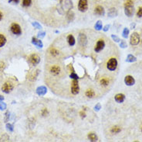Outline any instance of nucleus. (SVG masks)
I'll return each mask as SVG.
<instances>
[{"label":"nucleus","mask_w":142,"mask_h":142,"mask_svg":"<svg viewBox=\"0 0 142 142\" xmlns=\"http://www.w3.org/2000/svg\"><path fill=\"white\" fill-rule=\"evenodd\" d=\"M124 12L127 16H132L134 14V5L133 2L130 0H127L125 2V6H124Z\"/></svg>","instance_id":"nucleus-1"},{"label":"nucleus","mask_w":142,"mask_h":142,"mask_svg":"<svg viewBox=\"0 0 142 142\" xmlns=\"http://www.w3.org/2000/svg\"><path fill=\"white\" fill-rule=\"evenodd\" d=\"M106 67H107V68L110 71H114V70H116L117 67H118V61H117L115 58L110 59L109 61H108V62H107Z\"/></svg>","instance_id":"nucleus-2"},{"label":"nucleus","mask_w":142,"mask_h":142,"mask_svg":"<svg viewBox=\"0 0 142 142\" xmlns=\"http://www.w3.org/2000/svg\"><path fill=\"white\" fill-rule=\"evenodd\" d=\"M78 8L80 12H86L88 9V3L87 0H80Z\"/></svg>","instance_id":"nucleus-3"},{"label":"nucleus","mask_w":142,"mask_h":142,"mask_svg":"<svg viewBox=\"0 0 142 142\" xmlns=\"http://www.w3.org/2000/svg\"><path fill=\"white\" fill-rule=\"evenodd\" d=\"M71 92L73 95H77L80 92V88H79V85H78V81L77 80H74L72 81V86H71Z\"/></svg>","instance_id":"nucleus-4"},{"label":"nucleus","mask_w":142,"mask_h":142,"mask_svg":"<svg viewBox=\"0 0 142 142\" xmlns=\"http://www.w3.org/2000/svg\"><path fill=\"white\" fill-rule=\"evenodd\" d=\"M11 31L13 34L16 35H19L22 33V30H21L20 26L17 23H13L11 26Z\"/></svg>","instance_id":"nucleus-5"},{"label":"nucleus","mask_w":142,"mask_h":142,"mask_svg":"<svg viewBox=\"0 0 142 142\" xmlns=\"http://www.w3.org/2000/svg\"><path fill=\"white\" fill-rule=\"evenodd\" d=\"M2 89L3 92H4V93H9L13 89V86H12V84L11 82L7 81V82H6L4 85H3V86L2 87Z\"/></svg>","instance_id":"nucleus-6"},{"label":"nucleus","mask_w":142,"mask_h":142,"mask_svg":"<svg viewBox=\"0 0 142 142\" xmlns=\"http://www.w3.org/2000/svg\"><path fill=\"white\" fill-rule=\"evenodd\" d=\"M140 42V37L137 33H134L130 37V44L131 45H137Z\"/></svg>","instance_id":"nucleus-7"},{"label":"nucleus","mask_w":142,"mask_h":142,"mask_svg":"<svg viewBox=\"0 0 142 142\" xmlns=\"http://www.w3.org/2000/svg\"><path fill=\"white\" fill-rule=\"evenodd\" d=\"M29 59H30V62L33 65H38L40 61V58L37 54H31Z\"/></svg>","instance_id":"nucleus-8"},{"label":"nucleus","mask_w":142,"mask_h":142,"mask_svg":"<svg viewBox=\"0 0 142 142\" xmlns=\"http://www.w3.org/2000/svg\"><path fill=\"white\" fill-rule=\"evenodd\" d=\"M78 42L81 46H86L87 43V38L84 34H80L78 37Z\"/></svg>","instance_id":"nucleus-9"},{"label":"nucleus","mask_w":142,"mask_h":142,"mask_svg":"<svg viewBox=\"0 0 142 142\" xmlns=\"http://www.w3.org/2000/svg\"><path fill=\"white\" fill-rule=\"evenodd\" d=\"M105 47V43L103 40H100L97 41V44H96L95 47H94V51L96 52H100L101 51H102L104 47Z\"/></svg>","instance_id":"nucleus-10"},{"label":"nucleus","mask_w":142,"mask_h":142,"mask_svg":"<svg viewBox=\"0 0 142 142\" xmlns=\"http://www.w3.org/2000/svg\"><path fill=\"white\" fill-rule=\"evenodd\" d=\"M60 71H61V69H60V67L58 66V65H53L50 68V70H49V72H50V74H53V75L54 76H56L58 75V74L60 73Z\"/></svg>","instance_id":"nucleus-11"},{"label":"nucleus","mask_w":142,"mask_h":142,"mask_svg":"<svg viewBox=\"0 0 142 142\" xmlns=\"http://www.w3.org/2000/svg\"><path fill=\"white\" fill-rule=\"evenodd\" d=\"M124 82H125V84L127 85V86H133V85L134 84V82H135V81H134V79L130 75H127L125 77V79H124Z\"/></svg>","instance_id":"nucleus-12"},{"label":"nucleus","mask_w":142,"mask_h":142,"mask_svg":"<svg viewBox=\"0 0 142 142\" xmlns=\"http://www.w3.org/2000/svg\"><path fill=\"white\" fill-rule=\"evenodd\" d=\"M104 13H105L104 9L101 6H98L97 7H96L94 9V13L97 14V15H99V16H104Z\"/></svg>","instance_id":"nucleus-13"},{"label":"nucleus","mask_w":142,"mask_h":142,"mask_svg":"<svg viewBox=\"0 0 142 142\" xmlns=\"http://www.w3.org/2000/svg\"><path fill=\"white\" fill-rule=\"evenodd\" d=\"M47 92V88H46L45 86H40L38 87L36 89V93L39 95H44Z\"/></svg>","instance_id":"nucleus-14"},{"label":"nucleus","mask_w":142,"mask_h":142,"mask_svg":"<svg viewBox=\"0 0 142 142\" xmlns=\"http://www.w3.org/2000/svg\"><path fill=\"white\" fill-rule=\"evenodd\" d=\"M32 43H33L34 45L36 46V47H39V48H42V46H43V44H42V41L40 40H37V39L35 38V37H33V39H32Z\"/></svg>","instance_id":"nucleus-15"},{"label":"nucleus","mask_w":142,"mask_h":142,"mask_svg":"<svg viewBox=\"0 0 142 142\" xmlns=\"http://www.w3.org/2000/svg\"><path fill=\"white\" fill-rule=\"evenodd\" d=\"M124 99H125V95L124 94H118V95H116V96H115L116 102H119V103L123 102L124 101Z\"/></svg>","instance_id":"nucleus-16"},{"label":"nucleus","mask_w":142,"mask_h":142,"mask_svg":"<svg viewBox=\"0 0 142 142\" xmlns=\"http://www.w3.org/2000/svg\"><path fill=\"white\" fill-rule=\"evenodd\" d=\"M118 15V12H117V10L115 8H111V9L109 10L108 12V16L110 17H113V16H116Z\"/></svg>","instance_id":"nucleus-17"},{"label":"nucleus","mask_w":142,"mask_h":142,"mask_svg":"<svg viewBox=\"0 0 142 142\" xmlns=\"http://www.w3.org/2000/svg\"><path fill=\"white\" fill-rule=\"evenodd\" d=\"M67 41L70 46H73L75 44V39H74L73 35H69L68 37H67Z\"/></svg>","instance_id":"nucleus-18"},{"label":"nucleus","mask_w":142,"mask_h":142,"mask_svg":"<svg viewBox=\"0 0 142 142\" xmlns=\"http://www.w3.org/2000/svg\"><path fill=\"white\" fill-rule=\"evenodd\" d=\"M85 94H86V96H87L88 98H93L95 95V93L93 89H87Z\"/></svg>","instance_id":"nucleus-19"},{"label":"nucleus","mask_w":142,"mask_h":142,"mask_svg":"<svg viewBox=\"0 0 142 142\" xmlns=\"http://www.w3.org/2000/svg\"><path fill=\"white\" fill-rule=\"evenodd\" d=\"M49 53H50V54H51V55L54 56V57L58 56V55H59V52L58 50H56V48H54V47L50 48V50H49Z\"/></svg>","instance_id":"nucleus-20"},{"label":"nucleus","mask_w":142,"mask_h":142,"mask_svg":"<svg viewBox=\"0 0 142 142\" xmlns=\"http://www.w3.org/2000/svg\"><path fill=\"white\" fill-rule=\"evenodd\" d=\"M88 138L90 139V141H97V137L95 134L94 133H90L88 134Z\"/></svg>","instance_id":"nucleus-21"},{"label":"nucleus","mask_w":142,"mask_h":142,"mask_svg":"<svg viewBox=\"0 0 142 142\" xmlns=\"http://www.w3.org/2000/svg\"><path fill=\"white\" fill-rule=\"evenodd\" d=\"M6 42V39L5 36L2 34H0V47H3V46L5 45Z\"/></svg>","instance_id":"nucleus-22"},{"label":"nucleus","mask_w":142,"mask_h":142,"mask_svg":"<svg viewBox=\"0 0 142 142\" xmlns=\"http://www.w3.org/2000/svg\"><path fill=\"white\" fill-rule=\"evenodd\" d=\"M136 61H137V58L134 56H133L132 54H129L128 56H127V59H126L127 62H134Z\"/></svg>","instance_id":"nucleus-23"},{"label":"nucleus","mask_w":142,"mask_h":142,"mask_svg":"<svg viewBox=\"0 0 142 142\" xmlns=\"http://www.w3.org/2000/svg\"><path fill=\"white\" fill-rule=\"evenodd\" d=\"M101 84L102 85V86H108V84H109V79H107V78H103L102 79H101Z\"/></svg>","instance_id":"nucleus-24"},{"label":"nucleus","mask_w":142,"mask_h":142,"mask_svg":"<svg viewBox=\"0 0 142 142\" xmlns=\"http://www.w3.org/2000/svg\"><path fill=\"white\" fill-rule=\"evenodd\" d=\"M94 27H95V29L97 30H101L102 29V27H102V22H101V20L97 21V22L96 23Z\"/></svg>","instance_id":"nucleus-25"},{"label":"nucleus","mask_w":142,"mask_h":142,"mask_svg":"<svg viewBox=\"0 0 142 142\" xmlns=\"http://www.w3.org/2000/svg\"><path fill=\"white\" fill-rule=\"evenodd\" d=\"M32 4V0H23V6L24 7H29Z\"/></svg>","instance_id":"nucleus-26"},{"label":"nucleus","mask_w":142,"mask_h":142,"mask_svg":"<svg viewBox=\"0 0 142 142\" xmlns=\"http://www.w3.org/2000/svg\"><path fill=\"white\" fill-rule=\"evenodd\" d=\"M111 131L112 133H113V134H118V133H119L120 131V128L119 127H118V126H115V127H112Z\"/></svg>","instance_id":"nucleus-27"},{"label":"nucleus","mask_w":142,"mask_h":142,"mask_svg":"<svg viewBox=\"0 0 142 142\" xmlns=\"http://www.w3.org/2000/svg\"><path fill=\"white\" fill-rule=\"evenodd\" d=\"M128 34H129V30L127 29V28H124V31H123V37L124 38H127Z\"/></svg>","instance_id":"nucleus-28"},{"label":"nucleus","mask_w":142,"mask_h":142,"mask_svg":"<svg viewBox=\"0 0 142 142\" xmlns=\"http://www.w3.org/2000/svg\"><path fill=\"white\" fill-rule=\"evenodd\" d=\"M6 109V104L2 102H0V109L1 110H4Z\"/></svg>","instance_id":"nucleus-29"},{"label":"nucleus","mask_w":142,"mask_h":142,"mask_svg":"<svg viewBox=\"0 0 142 142\" xmlns=\"http://www.w3.org/2000/svg\"><path fill=\"white\" fill-rule=\"evenodd\" d=\"M6 68V65L3 61H0V72H2Z\"/></svg>","instance_id":"nucleus-30"},{"label":"nucleus","mask_w":142,"mask_h":142,"mask_svg":"<svg viewBox=\"0 0 142 142\" xmlns=\"http://www.w3.org/2000/svg\"><path fill=\"white\" fill-rule=\"evenodd\" d=\"M9 140V137L7 135V134H4V137H2L1 139H0V141H6Z\"/></svg>","instance_id":"nucleus-31"},{"label":"nucleus","mask_w":142,"mask_h":142,"mask_svg":"<svg viewBox=\"0 0 142 142\" xmlns=\"http://www.w3.org/2000/svg\"><path fill=\"white\" fill-rule=\"evenodd\" d=\"M120 47H122V48H125V47H127V43H126L125 41H120Z\"/></svg>","instance_id":"nucleus-32"},{"label":"nucleus","mask_w":142,"mask_h":142,"mask_svg":"<svg viewBox=\"0 0 142 142\" xmlns=\"http://www.w3.org/2000/svg\"><path fill=\"white\" fill-rule=\"evenodd\" d=\"M70 78L71 79H74V80H77L78 79V76H77V74H75V73H71L70 74Z\"/></svg>","instance_id":"nucleus-33"},{"label":"nucleus","mask_w":142,"mask_h":142,"mask_svg":"<svg viewBox=\"0 0 142 142\" xmlns=\"http://www.w3.org/2000/svg\"><path fill=\"white\" fill-rule=\"evenodd\" d=\"M137 17H142V7H140V8L138 9L137 13Z\"/></svg>","instance_id":"nucleus-34"},{"label":"nucleus","mask_w":142,"mask_h":142,"mask_svg":"<svg viewBox=\"0 0 142 142\" xmlns=\"http://www.w3.org/2000/svg\"><path fill=\"white\" fill-rule=\"evenodd\" d=\"M33 26L35 27L36 29H41V25L40 23H38L37 22H34L33 23Z\"/></svg>","instance_id":"nucleus-35"},{"label":"nucleus","mask_w":142,"mask_h":142,"mask_svg":"<svg viewBox=\"0 0 142 142\" xmlns=\"http://www.w3.org/2000/svg\"><path fill=\"white\" fill-rule=\"evenodd\" d=\"M6 127H7V129H8L9 131H13V126L12 125V124L7 123L6 124Z\"/></svg>","instance_id":"nucleus-36"},{"label":"nucleus","mask_w":142,"mask_h":142,"mask_svg":"<svg viewBox=\"0 0 142 142\" xmlns=\"http://www.w3.org/2000/svg\"><path fill=\"white\" fill-rule=\"evenodd\" d=\"M45 34H46V33L45 32H40V33L38 34V37L39 38H43L44 37H45Z\"/></svg>","instance_id":"nucleus-37"},{"label":"nucleus","mask_w":142,"mask_h":142,"mask_svg":"<svg viewBox=\"0 0 142 142\" xmlns=\"http://www.w3.org/2000/svg\"><path fill=\"white\" fill-rule=\"evenodd\" d=\"M101 104L100 103H97V105H96L95 106H94V109H95V111H99L101 109Z\"/></svg>","instance_id":"nucleus-38"},{"label":"nucleus","mask_w":142,"mask_h":142,"mask_svg":"<svg viewBox=\"0 0 142 142\" xmlns=\"http://www.w3.org/2000/svg\"><path fill=\"white\" fill-rule=\"evenodd\" d=\"M111 37H112V39H113V40L115 42H119V41H120V38H119L118 37L115 36V35H112Z\"/></svg>","instance_id":"nucleus-39"},{"label":"nucleus","mask_w":142,"mask_h":142,"mask_svg":"<svg viewBox=\"0 0 142 142\" xmlns=\"http://www.w3.org/2000/svg\"><path fill=\"white\" fill-rule=\"evenodd\" d=\"M20 0H9V2H12V3H15V4H17V3L19 2Z\"/></svg>","instance_id":"nucleus-40"},{"label":"nucleus","mask_w":142,"mask_h":142,"mask_svg":"<svg viewBox=\"0 0 142 142\" xmlns=\"http://www.w3.org/2000/svg\"><path fill=\"white\" fill-rule=\"evenodd\" d=\"M109 28H110V25H106V26L104 27V31H107L108 30H109Z\"/></svg>","instance_id":"nucleus-41"},{"label":"nucleus","mask_w":142,"mask_h":142,"mask_svg":"<svg viewBox=\"0 0 142 142\" xmlns=\"http://www.w3.org/2000/svg\"><path fill=\"white\" fill-rule=\"evenodd\" d=\"M9 112H7L6 113V122L7 121V120H8V119H9Z\"/></svg>","instance_id":"nucleus-42"},{"label":"nucleus","mask_w":142,"mask_h":142,"mask_svg":"<svg viewBox=\"0 0 142 142\" xmlns=\"http://www.w3.org/2000/svg\"><path fill=\"white\" fill-rule=\"evenodd\" d=\"M80 114L81 116V117H85V113H83V112H80Z\"/></svg>","instance_id":"nucleus-43"},{"label":"nucleus","mask_w":142,"mask_h":142,"mask_svg":"<svg viewBox=\"0 0 142 142\" xmlns=\"http://www.w3.org/2000/svg\"><path fill=\"white\" fill-rule=\"evenodd\" d=\"M134 27H135V23H132V24H130V27H131V29H134Z\"/></svg>","instance_id":"nucleus-44"},{"label":"nucleus","mask_w":142,"mask_h":142,"mask_svg":"<svg viewBox=\"0 0 142 142\" xmlns=\"http://www.w3.org/2000/svg\"><path fill=\"white\" fill-rule=\"evenodd\" d=\"M3 99H4V97H3L2 95H0V100H3Z\"/></svg>","instance_id":"nucleus-45"},{"label":"nucleus","mask_w":142,"mask_h":142,"mask_svg":"<svg viewBox=\"0 0 142 142\" xmlns=\"http://www.w3.org/2000/svg\"><path fill=\"white\" fill-rule=\"evenodd\" d=\"M2 13H0V21L2 20Z\"/></svg>","instance_id":"nucleus-46"}]
</instances>
